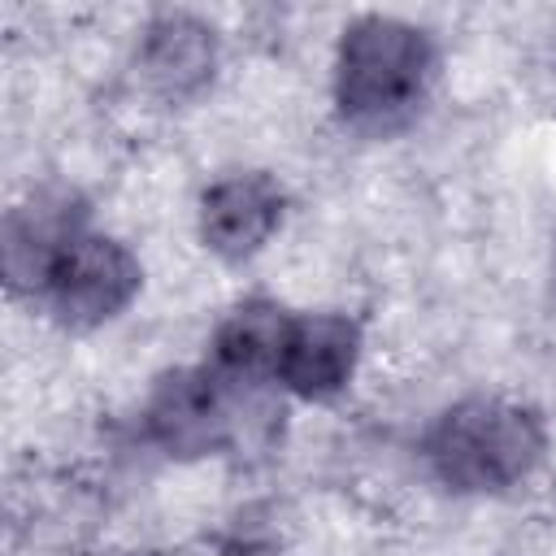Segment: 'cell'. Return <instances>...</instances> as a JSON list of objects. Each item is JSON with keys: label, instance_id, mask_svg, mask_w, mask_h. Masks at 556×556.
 Instances as JSON below:
<instances>
[{"label": "cell", "instance_id": "1", "mask_svg": "<svg viewBox=\"0 0 556 556\" xmlns=\"http://www.w3.org/2000/svg\"><path fill=\"white\" fill-rule=\"evenodd\" d=\"M543 456L534 413L504 400H465L426 434L430 469L456 491H500L521 482Z\"/></svg>", "mask_w": 556, "mask_h": 556}, {"label": "cell", "instance_id": "6", "mask_svg": "<svg viewBox=\"0 0 556 556\" xmlns=\"http://www.w3.org/2000/svg\"><path fill=\"white\" fill-rule=\"evenodd\" d=\"M78 208H70V195H35L17 204L4 217V239H0V265L13 291H43L52 265L61 252L78 239Z\"/></svg>", "mask_w": 556, "mask_h": 556}, {"label": "cell", "instance_id": "5", "mask_svg": "<svg viewBox=\"0 0 556 556\" xmlns=\"http://www.w3.org/2000/svg\"><path fill=\"white\" fill-rule=\"evenodd\" d=\"M282 222V191L269 174H230L213 182L200 200V235L204 243L226 256H252Z\"/></svg>", "mask_w": 556, "mask_h": 556}, {"label": "cell", "instance_id": "2", "mask_svg": "<svg viewBox=\"0 0 556 556\" xmlns=\"http://www.w3.org/2000/svg\"><path fill=\"white\" fill-rule=\"evenodd\" d=\"M430 39L395 17H361L343 30L334 61L339 109L361 126H387L408 113L430 78Z\"/></svg>", "mask_w": 556, "mask_h": 556}, {"label": "cell", "instance_id": "7", "mask_svg": "<svg viewBox=\"0 0 556 556\" xmlns=\"http://www.w3.org/2000/svg\"><path fill=\"white\" fill-rule=\"evenodd\" d=\"M356 352H361L356 321H348L339 313L295 317L287 348H282V361H278V382L304 400H326L352 378Z\"/></svg>", "mask_w": 556, "mask_h": 556}, {"label": "cell", "instance_id": "4", "mask_svg": "<svg viewBox=\"0 0 556 556\" xmlns=\"http://www.w3.org/2000/svg\"><path fill=\"white\" fill-rule=\"evenodd\" d=\"M148 430L169 456H200L235 439V395L204 369H174L148 400Z\"/></svg>", "mask_w": 556, "mask_h": 556}, {"label": "cell", "instance_id": "8", "mask_svg": "<svg viewBox=\"0 0 556 556\" xmlns=\"http://www.w3.org/2000/svg\"><path fill=\"white\" fill-rule=\"evenodd\" d=\"M213 61H217L213 30L187 13H165L143 30L139 70H143L148 87L165 100H182V96L200 91L213 74Z\"/></svg>", "mask_w": 556, "mask_h": 556}, {"label": "cell", "instance_id": "3", "mask_svg": "<svg viewBox=\"0 0 556 556\" xmlns=\"http://www.w3.org/2000/svg\"><path fill=\"white\" fill-rule=\"evenodd\" d=\"M139 291V261L104 235H78L48 274V304L65 326H100Z\"/></svg>", "mask_w": 556, "mask_h": 556}, {"label": "cell", "instance_id": "9", "mask_svg": "<svg viewBox=\"0 0 556 556\" xmlns=\"http://www.w3.org/2000/svg\"><path fill=\"white\" fill-rule=\"evenodd\" d=\"M291 313H282L278 304L269 300H248L239 304L222 330H217V343H213V356L222 365L226 378H248L256 382L261 374H278V361H282V348H287V334H291Z\"/></svg>", "mask_w": 556, "mask_h": 556}]
</instances>
